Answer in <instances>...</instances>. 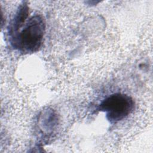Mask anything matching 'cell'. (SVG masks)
<instances>
[{
    "label": "cell",
    "instance_id": "6da1fadb",
    "mask_svg": "<svg viewBox=\"0 0 153 153\" xmlns=\"http://www.w3.org/2000/svg\"><path fill=\"white\" fill-rule=\"evenodd\" d=\"M45 32V23L40 14L28 17L17 30L9 33L11 45L23 53H33L41 48Z\"/></svg>",
    "mask_w": 153,
    "mask_h": 153
},
{
    "label": "cell",
    "instance_id": "7a4b0ae2",
    "mask_svg": "<svg viewBox=\"0 0 153 153\" xmlns=\"http://www.w3.org/2000/svg\"><path fill=\"white\" fill-rule=\"evenodd\" d=\"M134 108V102L129 96L120 93L109 95L99 105L98 109L106 114L112 124L119 122L130 114Z\"/></svg>",
    "mask_w": 153,
    "mask_h": 153
}]
</instances>
